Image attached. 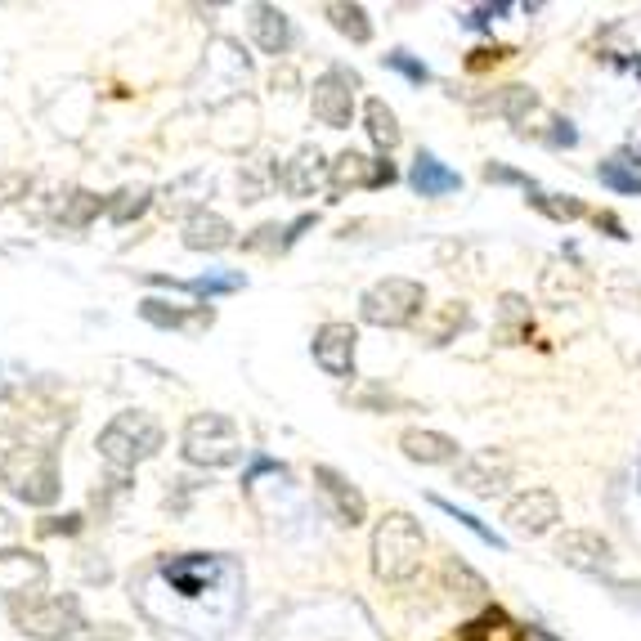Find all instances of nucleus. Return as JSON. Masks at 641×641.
<instances>
[{
    "label": "nucleus",
    "mask_w": 641,
    "mask_h": 641,
    "mask_svg": "<svg viewBox=\"0 0 641 641\" xmlns=\"http://www.w3.org/2000/svg\"><path fill=\"white\" fill-rule=\"evenodd\" d=\"M0 431L18 435L14 444H41V449H54V440H63L72 426V408H63L54 395H45L41 386H5L0 390Z\"/></svg>",
    "instance_id": "1"
},
{
    "label": "nucleus",
    "mask_w": 641,
    "mask_h": 641,
    "mask_svg": "<svg viewBox=\"0 0 641 641\" xmlns=\"http://www.w3.org/2000/svg\"><path fill=\"white\" fill-rule=\"evenodd\" d=\"M368 556H373V574L382 583H408L417 570H422V556H426L422 525H417L408 512H386L373 529Z\"/></svg>",
    "instance_id": "2"
},
{
    "label": "nucleus",
    "mask_w": 641,
    "mask_h": 641,
    "mask_svg": "<svg viewBox=\"0 0 641 641\" xmlns=\"http://www.w3.org/2000/svg\"><path fill=\"white\" fill-rule=\"evenodd\" d=\"M162 440H166L162 422H157L153 413L126 408V413H117L113 422L99 431L95 449H99V458H104V467L113 471V476H130L139 462H148V458L162 453Z\"/></svg>",
    "instance_id": "3"
},
{
    "label": "nucleus",
    "mask_w": 641,
    "mask_h": 641,
    "mask_svg": "<svg viewBox=\"0 0 641 641\" xmlns=\"http://www.w3.org/2000/svg\"><path fill=\"white\" fill-rule=\"evenodd\" d=\"M0 485L9 489V498L27 507H54L63 494V476H59V458L54 449L41 444H9L5 462H0Z\"/></svg>",
    "instance_id": "4"
},
{
    "label": "nucleus",
    "mask_w": 641,
    "mask_h": 641,
    "mask_svg": "<svg viewBox=\"0 0 641 641\" xmlns=\"http://www.w3.org/2000/svg\"><path fill=\"white\" fill-rule=\"evenodd\" d=\"M180 453L189 467H202V471H225V467H238L243 462V431H238L234 417L225 413H193L184 422V435H180Z\"/></svg>",
    "instance_id": "5"
},
{
    "label": "nucleus",
    "mask_w": 641,
    "mask_h": 641,
    "mask_svg": "<svg viewBox=\"0 0 641 641\" xmlns=\"http://www.w3.org/2000/svg\"><path fill=\"white\" fill-rule=\"evenodd\" d=\"M422 305H426V287L417 278H382L373 283L364 296H359V319L373 323V328H417L422 319Z\"/></svg>",
    "instance_id": "6"
},
{
    "label": "nucleus",
    "mask_w": 641,
    "mask_h": 641,
    "mask_svg": "<svg viewBox=\"0 0 641 641\" xmlns=\"http://www.w3.org/2000/svg\"><path fill=\"white\" fill-rule=\"evenodd\" d=\"M14 628L23 637H36V641H72L86 628V615H81V601L72 592L63 597H41V601H27V606H14L9 610Z\"/></svg>",
    "instance_id": "7"
},
{
    "label": "nucleus",
    "mask_w": 641,
    "mask_h": 641,
    "mask_svg": "<svg viewBox=\"0 0 641 641\" xmlns=\"http://www.w3.org/2000/svg\"><path fill=\"white\" fill-rule=\"evenodd\" d=\"M359 72L355 68H328V72H319L314 77V86H310V113L319 117L328 130H346L350 126V117H355V95H359Z\"/></svg>",
    "instance_id": "8"
},
{
    "label": "nucleus",
    "mask_w": 641,
    "mask_h": 641,
    "mask_svg": "<svg viewBox=\"0 0 641 641\" xmlns=\"http://www.w3.org/2000/svg\"><path fill=\"white\" fill-rule=\"evenodd\" d=\"M45 588H50V565L41 552H27V547L0 552V601L27 606V601H41Z\"/></svg>",
    "instance_id": "9"
},
{
    "label": "nucleus",
    "mask_w": 641,
    "mask_h": 641,
    "mask_svg": "<svg viewBox=\"0 0 641 641\" xmlns=\"http://www.w3.org/2000/svg\"><path fill=\"white\" fill-rule=\"evenodd\" d=\"M512 471H516L512 453H503V449H476V453H467V458L458 462V471H453V485L467 489V494H476V498H498L507 485H512Z\"/></svg>",
    "instance_id": "10"
},
{
    "label": "nucleus",
    "mask_w": 641,
    "mask_h": 641,
    "mask_svg": "<svg viewBox=\"0 0 641 641\" xmlns=\"http://www.w3.org/2000/svg\"><path fill=\"white\" fill-rule=\"evenodd\" d=\"M395 180H399V171H395V162H390V157H364V153H355V148L337 153V157H332V166H328V189L332 193L390 189Z\"/></svg>",
    "instance_id": "11"
},
{
    "label": "nucleus",
    "mask_w": 641,
    "mask_h": 641,
    "mask_svg": "<svg viewBox=\"0 0 641 641\" xmlns=\"http://www.w3.org/2000/svg\"><path fill=\"white\" fill-rule=\"evenodd\" d=\"M314 494H319L323 512L337 520L341 529H359L368 520V498L337 467H314Z\"/></svg>",
    "instance_id": "12"
},
{
    "label": "nucleus",
    "mask_w": 641,
    "mask_h": 641,
    "mask_svg": "<svg viewBox=\"0 0 641 641\" xmlns=\"http://www.w3.org/2000/svg\"><path fill=\"white\" fill-rule=\"evenodd\" d=\"M310 350H314V364H319L323 373H328V377H337V382H350V377H355L359 328H355V323H341V319L323 323V328L314 332Z\"/></svg>",
    "instance_id": "13"
},
{
    "label": "nucleus",
    "mask_w": 641,
    "mask_h": 641,
    "mask_svg": "<svg viewBox=\"0 0 641 641\" xmlns=\"http://www.w3.org/2000/svg\"><path fill=\"white\" fill-rule=\"evenodd\" d=\"M503 520L516 538H543V534H552L556 520H561V498H556L552 489H525V494H516L512 503H507Z\"/></svg>",
    "instance_id": "14"
},
{
    "label": "nucleus",
    "mask_w": 641,
    "mask_h": 641,
    "mask_svg": "<svg viewBox=\"0 0 641 641\" xmlns=\"http://www.w3.org/2000/svg\"><path fill=\"white\" fill-rule=\"evenodd\" d=\"M202 77H220V99H238V90H247V77H252V59L234 36H216L207 63H202Z\"/></svg>",
    "instance_id": "15"
},
{
    "label": "nucleus",
    "mask_w": 641,
    "mask_h": 641,
    "mask_svg": "<svg viewBox=\"0 0 641 641\" xmlns=\"http://www.w3.org/2000/svg\"><path fill=\"white\" fill-rule=\"evenodd\" d=\"M139 319L162 332H202L216 323V310L211 305H171V301H157V296H144L139 301Z\"/></svg>",
    "instance_id": "16"
},
{
    "label": "nucleus",
    "mask_w": 641,
    "mask_h": 641,
    "mask_svg": "<svg viewBox=\"0 0 641 641\" xmlns=\"http://www.w3.org/2000/svg\"><path fill=\"white\" fill-rule=\"evenodd\" d=\"M556 556L565 565H574V570H601V565L615 561V547L597 529H561L556 534Z\"/></svg>",
    "instance_id": "17"
},
{
    "label": "nucleus",
    "mask_w": 641,
    "mask_h": 641,
    "mask_svg": "<svg viewBox=\"0 0 641 641\" xmlns=\"http://www.w3.org/2000/svg\"><path fill=\"white\" fill-rule=\"evenodd\" d=\"M328 157H323V148L305 144L296 148L292 162H283V193H292V198H310V193H319L323 184H328Z\"/></svg>",
    "instance_id": "18"
},
{
    "label": "nucleus",
    "mask_w": 641,
    "mask_h": 641,
    "mask_svg": "<svg viewBox=\"0 0 641 641\" xmlns=\"http://www.w3.org/2000/svg\"><path fill=\"white\" fill-rule=\"evenodd\" d=\"M220 570V556H207V552H184V556H166L162 561V574L180 597H202V588L211 583V574Z\"/></svg>",
    "instance_id": "19"
},
{
    "label": "nucleus",
    "mask_w": 641,
    "mask_h": 641,
    "mask_svg": "<svg viewBox=\"0 0 641 641\" xmlns=\"http://www.w3.org/2000/svg\"><path fill=\"white\" fill-rule=\"evenodd\" d=\"M399 449L408 462H422V467H444V462H458V440L444 431H426V426H408L399 435Z\"/></svg>",
    "instance_id": "20"
},
{
    "label": "nucleus",
    "mask_w": 641,
    "mask_h": 641,
    "mask_svg": "<svg viewBox=\"0 0 641 641\" xmlns=\"http://www.w3.org/2000/svg\"><path fill=\"white\" fill-rule=\"evenodd\" d=\"M408 184H413L422 198H449V193H458L462 189V175L453 171L449 162H440L435 153H417L413 157V166H408Z\"/></svg>",
    "instance_id": "21"
},
{
    "label": "nucleus",
    "mask_w": 641,
    "mask_h": 641,
    "mask_svg": "<svg viewBox=\"0 0 641 641\" xmlns=\"http://www.w3.org/2000/svg\"><path fill=\"white\" fill-rule=\"evenodd\" d=\"M184 247L189 252H225V247H234V225L220 211L202 207L184 220Z\"/></svg>",
    "instance_id": "22"
},
{
    "label": "nucleus",
    "mask_w": 641,
    "mask_h": 641,
    "mask_svg": "<svg viewBox=\"0 0 641 641\" xmlns=\"http://www.w3.org/2000/svg\"><path fill=\"white\" fill-rule=\"evenodd\" d=\"M538 292H543L547 305H579L583 296H588V274H583L579 265H561V260H552V265L538 274Z\"/></svg>",
    "instance_id": "23"
},
{
    "label": "nucleus",
    "mask_w": 641,
    "mask_h": 641,
    "mask_svg": "<svg viewBox=\"0 0 641 641\" xmlns=\"http://www.w3.org/2000/svg\"><path fill=\"white\" fill-rule=\"evenodd\" d=\"M467 319H471L467 301H444V305H435V310H426L422 319H417V337H422L426 346H449V341L467 328Z\"/></svg>",
    "instance_id": "24"
},
{
    "label": "nucleus",
    "mask_w": 641,
    "mask_h": 641,
    "mask_svg": "<svg viewBox=\"0 0 641 641\" xmlns=\"http://www.w3.org/2000/svg\"><path fill=\"white\" fill-rule=\"evenodd\" d=\"M534 332V314H529V301L520 292L498 296V310H494V341L498 346H520L529 341Z\"/></svg>",
    "instance_id": "25"
},
{
    "label": "nucleus",
    "mask_w": 641,
    "mask_h": 641,
    "mask_svg": "<svg viewBox=\"0 0 641 641\" xmlns=\"http://www.w3.org/2000/svg\"><path fill=\"white\" fill-rule=\"evenodd\" d=\"M252 36L265 54L283 59L287 45H292V18H287L278 5H256L252 9Z\"/></svg>",
    "instance_id": "26"
},
{
    "label": "nucleus",
    "mask_w": 641,
    "mask_h": 641,
    "mask_svg": "<svg viewBox=\"0 0 641 641\" xmlns=\"http://www.w3.org/2000/svg\"><path fill=\"white\" fill-rule=\"evenodd\" d=\"M485 113L503 117V122H512L516 130L529 126V117L543 113V104H538V95L529 86H503L494 99H485Z\"/></svg>",
    "instance_id": "27"
},
{
    "label": "nucleus",
    "mask_w": 641,
    "mask_h": 641,
    "mask_svg": "<svg viewBox=\"0 0 641 641\" xmlns=\"http://www.w3.org/2000/svg\"><path fill=\"white\" fill-rule=\"evenodd\" d=\"M364 130H368V139H373V148H377L382 157L395 153L399 139H404L395 108H390L386 99H368V104H364Z\"/></svg>",
    "instance_id": "28"
},
{
    "label": "nucleus",
    "mask_w": 641,
    "mask_h": 641,
    "mask_svg": "<svg viewBox=\"0 0 641 641\" xmlns=\"http://www.w3.org/2000/svg\"><path fill=\"white\" fill-rule=\"evenodd\" d=\"M444 592H453L462 606H480V601L489 597V583L480 579L462 556H449V561H444Z\"/></svg>",
    "instance_id": "29"
},
{
    "label": "nucleus",
    "mask_w": 641,
    "mask_h": 641,
    "mask_svg": "<svg viewBox=\"0 0 641 641\" xmlns=\"http://www.w3.org/2000/svg\"><path fill=\"white\" fill-rule=\"evenodd\" d=\"M323 18H328L332 27H337L346 41L355 45H368L373 41V18H368L364 5H350V0H332V5H323Z\"/></svg>",
    "instance_id": "30"
},
{
    "label": "nucleus",
    "mask_w": 641,
    "mask_h": 641,
    "mask_svg": "<svg viewBox=\"0 0 641 641\" xmlns=\"http://www.w3.org/2000/svg\"><path fill=\"white\" fill-rule=\"evenodd\" d=\"M95 216H108V198L90 189H72L68 198H59V229H86Z\"/></svg>",
    "instance_id": "31"
},
{
    "label": "nucleus",
    "mask_w": 641,
    "mask_h": 641,
    "mask_svg": "<svg viewBox=\"0 0 641 641\" xmlns=\"http://www.w3.org/2000/svg\"><path fill=\"white\" fill-rule=\"evenodd\" d=\"M148 207H153V189L148 184H126V189H117L108 198V220L113 225H135Z\"/></svg>",
    "instance_id": "32"
},
{
    "label": "nucleus",
    "mask_w": 641,
    "mask_h": 641,
    "mask_svg": "<svg viewBox=\"0 0 641 641\" xmlns=\"http://www.w3.org/2000/svg\"><path fill=\"white\" fill-rule=\"evenodd\" d=\"M529 202H534L543 216H552V220H579L583 216V202L579 198H570V193H543L538 184L529 189Z\"/></svg>",
    "instance_id": "33"
},
{
    "label": "nucleus",
    "mask_w": 641,
    "mask_h": 641,
    "mask_svg": "<svg viewBox=\"0 0 641 641\" xmlns=\"http://www.w3.org/2000/svg\"><path fill=\"white\" fill-rule=\"evenodd\" d=\"M247 287V274H198L189 278V296H229V292H243Z\"/></svg>",
    "instance_id": "34"
},
{
    "label": "nucleus",
    "mask_w": 641,
    "mask_h": 641,
    "mask_svg": "<svg viewBox=\"0 0 641 641\" xmlns=\"http://www.w3.org/2000/svg\"><path fill=\"white\" fill-rule=\"evenodd\" d=\"M431 503H435V507H440V512H444V516H449V520H458V525H462V529H471V534H476V538H480V543H489V547H498V552H503V547H507V543H503V538H498V534H494V529H489V525H485V520H476V516H471V512H462V507H453V503H449V498H440V494H435V498H431Z\"/></svg>",
    "instance_id": "35"
},
{
    "label": "nucleus",
    "mask_w": 641,
    "mask_h": 641,
    "mask_svg": "<svg viewBox=\"0 0 641 641\" xmlns=\"http://www.w3.org/2000/svg\"><path fill=\"white\" fill-rule=\"evenodd\" d=\"M382 63H386L390 72H399L404 81H413V86H426V81H431V68H426V63H417L408 50H390V54H382Z\"/></svg>",
    "instance_id": "36"
},
{
    "label": "nucleus",
    "mask_w": 641,
    "mask_h": 641,
    "mask_svg": "<svg viewBox=\"0 0 641 641\" xmlns=\"http://www.w3.org/2000/svg\"><path fill=\"white\" fill-rule=\"evenodd\" d=\"M597 180H601V184H610L615 193H641V175L624 171V162H619V157H610V162H601V166H597Z\"/></svg>",
    "instance_id": "37"
},
{
    "label": "nucleus",
    "mask_w": 641,
    "mask_h": 641,
    "mask_svg": "<svg viewBox=\"0 0 641 641\" xmlns=\"http://www.w3.org/2000/svg\"><path fill=\"white\" fill-rule=\"evenodd\" d=\"M243 252H283V225H260L243 238Z\"/></svg>",
    "instance_id": "38"
},
{
    "label": "nucleus",
    "mask_w": 641,
    "mask_h": 641,
    "mask_svg": "<svg viewBox=\"0 0 641 641\" xmlns=\"http://www.w3.org/2000/svg\"><path fill=\"white\" fill-rule=\"evenodd\" d=\"M27 193H32V175H23V171H9V175H0V207H5V202L27 198Z\"/></svg>",
    "instance_id": "39"
},
{
    "label": "nucleus",
    "mask_w": 641,
    "mask_h": 641,
    "mask_svg": "<svg viewBox=\"0 0 641 641\" xmlns=\"http://www.w3.org/2000/svg\"><path fill=\"white\" fill-rule=\"evenodd\" d=\"M610 296H615L619 305H641V283L633 287V278L628 274H615L610 278Z\"/></svg>",
    "instance_id": "40"
},
{
    "label": "nucleus",
    "mask_w": 641,
    "mask_h": 641,
    "mask_svg": "<svg viewBox=\"0 0 641 641\" xmlns=\"http://www.w3.org/2000/svg\"><path fill=\"white\" fill-rule=\"evenodd\" d=\"M485 180H498V184H525V189H534V180H525L520 171H512V166H498V162L485 166Z\"/></svg>",
    "instance_id": "41"
},
{
    "label": "nucleus",
    "mask_w": 641,
    "mask_h": 641,
    "mask_svg": "<svg viewBox=\"0 0 641 641\" xmlns=\"http://www.w3.org/2000/svg\"><path fill=\"white\" fill-rule=\"evenodd\" d=\"M314 220H319V216H296L292 225H283V252H292V247L301 243V234H305V229H314Z\"/></svg>",
    "instance_id": "42"
},
{
    "label": "nucleus",
    "mask_w": 641,
    "mask_h": 641,
    "mask_svg": "<svg viewBox=\"0 0 641 641\" xmlns=\"http://www.w3.org/2000/svg\"><path fill=\"white\" fill-rule=\"evenodd\" d=\"M512 50H471V59H467V68L471 72H485V68H494V63H503Z\"/></svg>",
    "instance_id": "43"
},
{
    "label": "nucleus",
    "mask_w": 641,
    "mask_h": 641,
    "mask_svg": "<svg viewBox=\"0 0 641 641\" xmlns=\"http://www.w3.org/2000/svg\"><path fill=\"white\" fill-rule=\"evenodd\" d=\"M81 529V516H50L41 525V534H77Z\"/></svg>",
    "instance_id": "44"
},
{
    "label": "nucleus",
    "mask_w": 641,
    "mask_h": 641,
    "mask_svg": "<svg viewBox=\"0 0 641 641\" xmlns=\"http://www.w3.org/2000/svg\"><path fill=\"white\" fill-rule=\"evenodd\" d=\"M359 404H364V408H382V413H386V408L395 404V395L382 390V386H373V390H364V395H359Z\"/></svg>",
    "instance_id": "45"
},
{
    "label": "nucleus",
    "mask_w": 641,
    "mask_h": 641,
    "mask_svg": "<svg viewBox=\"0 0 641 641\" xmlns=\"http://www.w3.org/2000/svg\"><path fill=\"white\" fill-rule=\"evenodd\" d=\"M14 534H18V520H14V512H9V507H0V547H5Z\"/></svg>",
    "instance_id": "46"
},
{
    "label": "nucleus",
    "mask_w": 641,
    "mask_h": 641,
    "mask_svg": "<svg viewBox=\"0 0 641 641\" xmlns=\"http://www.w3.org/2000/svg\"><path fill=\"white\" fill-rule=\"evenodd\" d=\"M260 471H283V467H278L274 458H256V462H252V471H247V476H243V485H252V480L260 476Z\"/></svg>",
    "instance_id": "47"
},
{
    "label": "nucleus",
    "mask_w": 641,
    "mask_h": 641,
    "mask_svg": "<svg viewBox=\"0 0 641 641\" xmlns=\"http://www.w3.org/2000/svg\"><path fill=\"white\" fill-rule=\"evenodd\" d=\"M592 220H597V225H606V229H610V238H628V234H624V225H619V220L610 216V211H597Z\"/></svg>",
    "instance_id": "48"
},
{
    "label": "nucleus",
    "mask_w": 641,
    "mask_h": 641,
    "mask_svg": "<svg viewBox=\"0 0 641 641\" xmlns=\"http://www.w3.org/2000/svg\"><path fill=\"white\" fill-rule=\"evenodd\" d=\"M0 373H5V364H0ZM18 382V377H0V390H5V386H14Z\"/></svg>",
    "instance_id": "49"
},
{
    "label": "nucleus",
    "mask_w": 641,
    "mask_h": 641,
    "mask_svg": "<svg viewBox=\"0 0 641 641\" xmlns=\"http://www.w3.org/2000/svg\"><path fill=\"white\" fill-rule=\"evenodd\" d=\"M5 453H9V449H5V435H0V462H5Z\"/></svg>",
    "instance_id": "50"
},
{
    "label": "nucleus",
    "mask_w": 641,
    "mask_h": 641,
    "mask_svg": "<svg viewBox=\"0 0 641 641\" xmlns=\"http://www.w3.org/2000/svg\"><path fill=\"white\" fill-rule=\"evenodd\" d=\"M81 641H104V637H81Z\"/></svg>",
    "instance_id": "51"
}]
</instances>
